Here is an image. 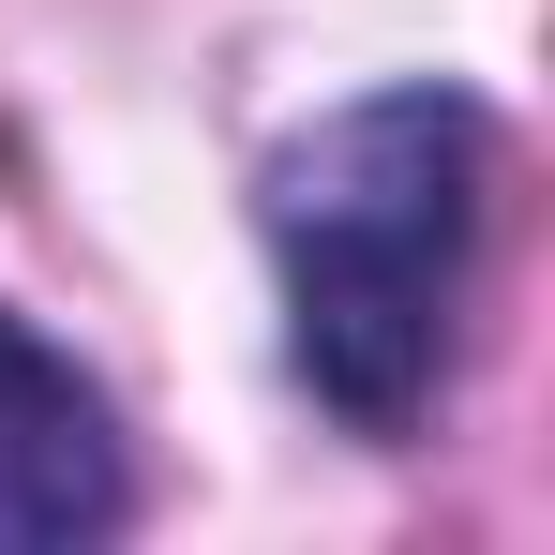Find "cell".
<instances>
[{
  "mask_svg": "<svg viewBox=\"0 0 555 555\" xmlns=\"http://www.w3.org/2000/svg\"><path fill=\"white\" fill-rule=\"evenodd\" d=\"M480 105L465 91H361L271 166V256H285V346L331 421L405 436L451 361L465 256H480Z\"/></svg>",
  "mask_w": 555,
  "mask_h": 555,
  "instance_id": "cell-1",
  "label": "cell"
},
{
  "mask_svg": "<svg viewBox=\"0 0 555 555\" xmlns=\"http://www.w3.org/2000/svg\"><path fill=\"white\" fill-rule=\"evenodd\" d=\"M120 526V436L105 390L46 331L0 315V555H76Z\"/></svg>",
  "mask_w": 555,
  "mask_h": 555,
  "instance_id": "cell-2",
  "label": "cell"
}]
</instances>
